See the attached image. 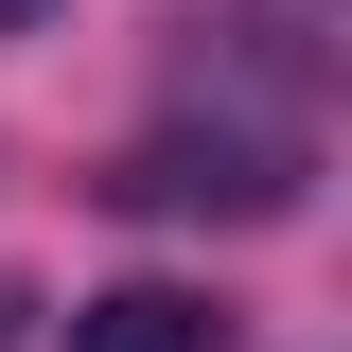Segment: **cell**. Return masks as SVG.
<instances>
[{
  "label": "cell",
  "instance_id": "6da1fadb",
  "mask_svg": "<svg viewBox=\"0 0 352 352\" xmlns=\"http://www.w3.org/2000/svg\"><path fill=\"white\" fill-rule=\"evenodd\" d=\"M106 212H229V229H264V212H300V124H159V141H124L106 159Z\"/></svg>",
  "mask_w": 352,
  "mask_h": 352
},
{
  "label": "cell",
  "instance_id": "7a4b0ae2",
  "mask_svg": "<svg viewBox=\"0 0 352 352\" xmlns=\"http://www.w3.org/2000/svg\"><path fill=\"white\" fill-rule=\"evenodd\" d=\"M71 352H229V317L194 282H106V300H71Z\"/></svg>",
  "mask_w": 352,
  "mask_h": 352
},
{
  "label": "cell",
  "instance_id": "3957f363",
  "mask_svg": "<svg viewBox=\"0 0 352 352\" xmlns=\"http://www.w3.org/2000/svg\"><path fill=\"white\" fill-rule=\"evenodd\" d=\"M0 18H36V0H0Z\"/></svg>",
  "mask_w": 352,
  "mask_h": 352
}]
</instances>
